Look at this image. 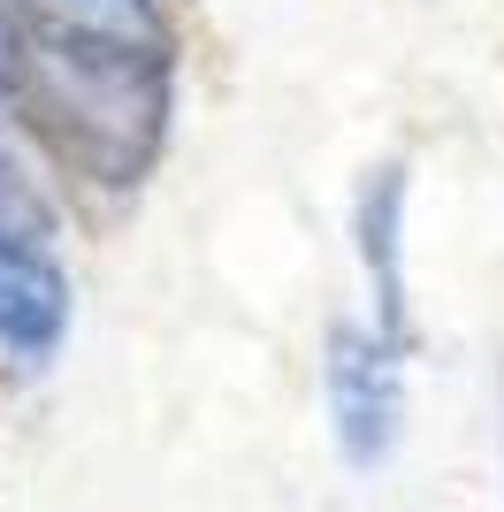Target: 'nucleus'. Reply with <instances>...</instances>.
<instances>
[{
    "label": "nucleus",
    "instance_id": "obj_1",
    "mask_svg": "<svg viewBox=\"0 0 504 512\" xmlns=\"http://www.w3.org/2000/svg\"><path fill=\"white\" fill-rule=\"evenodd\" d=\"M0 107L46 146V161L100 192H130L168 146L176 62L168 46L69 39L0 8Z\"/></svg>",
    "mask_w": 504,
    "mask_h": 512
},
{
    "label": "nucleus",
    "instance_id": "obj_2",
    "mask_svg": "<svg viewBox=\"0 0 504 512\" xmlns=\"http://www.w3.org/2000/svg\"><path fill=\"white\" fill-rule=\"evenodd\" d=\"M405 344L382 337L375 321H336L329 329V421L336 451L352 467H382L405 428Z\"/></svg>",
    "mask_w": 504,
    "mask_h": 512
},
{
    "label": "nucleus",
    "instance_id": "obj_3",
    "mask_svg": "<svg viewBox=\"0 0 504 512\" xmlns=\"http://www.w3.org/2000/svg\"><path fill=\"white\" fill-rule=\"evenodd\" d=\"M69 329V283L54 268L39 237H8L0 230V367L31 375L54 360V344Z\"/></svg>",
    "mask_w": 504,
    "mask_h": 512
},
{
    "label": "nucleus",
    "instance_id": "obj_4",
    "mask_svg": "<svg viewBox=\"0 0 504 512\" xmlns=\"http://www.w3.org/2000/svg\"><path fill=\"white\" fill-rule=\"evenodd\" d=\"M352 253L367 268V291H375V329L382 337H413V314H405V169L398 161H375L352 192Z\"/></svg>",
    "mask_w": 504,
    "mask_h": 512
}]
</instances>
